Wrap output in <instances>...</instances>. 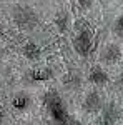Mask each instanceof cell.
<instances>
[{"instance_id": "1", "label": "cell", "mask_w": 123, "mask_h": 125, "mask_svg": "<svg viewBox=\"0 0 123 125\" xmlns=\"http://www.w3.org/2000/svg\"><path fill=\"white\" fill-rule=\"evenodd\" d=\"M47 105H48V112L52 115V120L57 125H78L76 122L70 120L65 104L58 97L57 92H48L47 94Z\"/></svg>"}, {"instance_id": "2", "label": "cell", "mask_w": 123, "mask_h": 125, "mask_svg": "<svg viewBox=\"0 0 123 125\" xmlns=\"http://www.w3.org/2000/svg\"><path fill=\"white\" fill-rule=\"evenodd\" d=\"M90 45H92V39H90V32L88 30H82L78 33V37L75 40V48L78 53L82 55H86L88 50H90Z\"/></svg>"}, {"instance_id": "3", "label": "cell", "mask_w": 123, "mask_h": 125, "mask_svg": "<svg viewBox=\"0 0 123 125\" xmlns=\"http://www.w3.org/2000/svg\"><path fill=\"white\" fill-rule=\"evenodd\" d=\"M15 20L19 22L20 25H33V23H35V15H33L30 10L22 9V10H17Z\"/></svg>"}, {"instance_id": "4", "label": "cell", "mask_w": 123, "mask_h": 125, "mask_svg": "<svg viewBox=\"0 0 123 125\" xmlns=\"http://www.w3.org/2000/svg\"><path fill=\"white\" fill-rule=\"evenodd\" d=\"M12 105H13V108H17V110H25L28 107V97L25 95V94H17V95L12 98Z\"/></svg>"}, {"instance_id": "5", "label": "cell", "mask_w": 123, "mask_h": 125, "mask_svg": "<svg viewBox=\"0 0 123 125\" xmlns=\"http://www.w3.org/2000/svg\"><path fill=\"white\" fill-rule=\"evenodd\" d=\"M90 80L93 82V83H98V85H102V83H105L106 80H108V77H106V73H105L102 68L95 67L92 72H90Z\"/></svg>"}, {"instance_id": "6", "label": "cell", "mask_w": 123, "mask_h": 125, "mask_svg": "<svg viewBox=\"0 0 123 125\" xmlns=\"http://www.w3.org/2000/svg\"><path fill=\"white\" fill-rule=\"evenodd\" d=\"M103 58L106 62H115L120 58V48L115 47V45H108L103 52Z\"/></svg>"}, {"instance_id": "7", "label": "cell", "mask_w": 123, "mask_h": 125, "mask_svg": "<svg viewBox=\"0 0 123 125\" xmlns=\"http://www.w3.org/2000/svg\"><path fill=\"white\" fill-rule=\"evenodd\" d=\"M23 55L27 58H30V60H37L38 57H40V48L35 45V43H27L25 47H23Z\"/></svg>"}, {"instance_id": "8", "label": "cell", "mask_w": 123, "mask_h": 125, "mask_svg": "<svg viewBox=\"0 0 123 125\" xmlns=\"http://www.w3.org/2000/svg\"><path fill=\"white\" fill-rule=\"evenodd\" d=\"M100 105H102V100H100L98 94H90V95L86 97L85 108H88V110H98V107H100Z\"/></svg>"}, {"instance_id": "9", "label": "cell", "mask_w": 123, "mask_h": 125, "mask_svg": "<svg viewBox=\"0 0 123 125\" xmlns=\"http://www.w3.org/2000/svg\"><path fill=\"white\" fill-rule=\"evenodd\" d=\"M50 75H52L50 70H45V68L43 70H33L32 72V78L33 80H47V78H50Z\"/></svg>"}, {"instance_id": "10", "label": "cell", "mask_w": 123, "mask_h": 125, "mask_svg": "<svg viewBox=\"0 0 123 125\" xmlns=\"http://www.w3.org/2000/svg\"><path fill=\"white\" fill-rule=\"evenodd\" d=\"M116 32H120L123 35V15H120L118 20H116Z\"/></svg>"}, {"instance_id": "11", "label": "cell", "mask_w": 123, "mask_h": 125, "mask_svg": "<svg viewBox=\"0 0 123 125\" xmlns=\"http://www.w3.org/2000/svg\"><path fill=\"white\" fill-rule=\"evenodd\" d=\"M2 120H3V112L0 110V124H2Z\"/></svg>"}, {"instance_id": "12", "label": "cell", "mask_w": 123, "mask_h": 125, "mask_svg": "<svg viewBox=\"0 0 123 125\" xmlns=\"http://www.w3.org/2000/svg\"><path fill=\"white\" fill-rule=\"evenodd\" d=\"M122 85H123V77H122Z\"/></svg>"}, {"instance_id": "13", "label": "cell", "mask_w": 123, "mask_h": 125, "mask_svg": "<svg viewBox=\"0 0 123 125\" xmlns=\"http://www.w3.org/2000/svg\"><path fill=\"white\" fill-rule=\"evenodd\" d=\"M80 2H86V0H80Z\"/></svg>"}]
</instances>
